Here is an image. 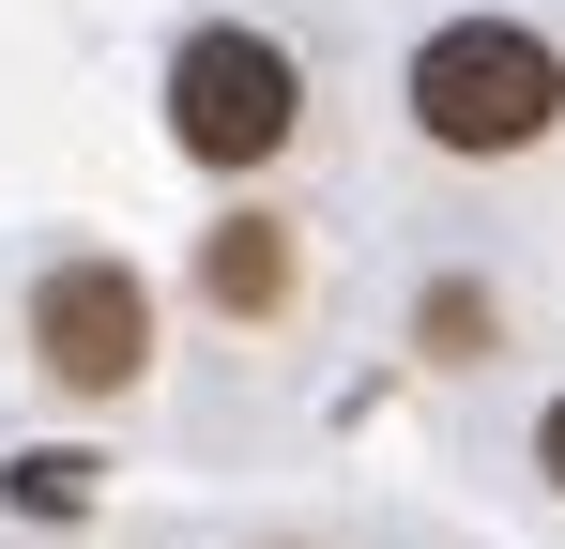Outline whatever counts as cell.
I'll return each instance as SVG.
<instances>
[{"label": "cell", "instance_id": "52a82bcc", "mask_svg": "<svg viewBox=\"0 0 565 549\" xmlns=\"http://www.w3.org/2000/svg\"><path fill=\"white\" fill-rule=\"evenodd\" d=\"M535 473H551V488H565V397H551V412H535Z\"/></svg>", "mask_w": 565, "mask_h": 549}, {"label": "cell", "instance_id": "8992f818", "mask_svg": "<svg viewBox=\"0 0 565 549\" xmlns=\"http://www.w3.org/2000/svg\"><path fill=\"white\" fill-rule=\"evenodd\" d=\"M15 504H31V519H77V504H93V458H15Z\"/></svg>", "mask_w": 565, "mask_h": 549}, {"label": "cell", "instance_id": "5b68a950", "mask_svg": "<svg viewBox=\"0 0 565 549\" xmlns=\"http://www.w3.org/2000/svg\"><path fill=\"white\" fill-rule=\"evenodd\" d=\"M489 336H504V305H489L473 274H444V290L413 305V352H444V366H473V352H489Z\"/></svg>", "mask_w": 565, "mask_h": 549}, {"label": "cell", "instance_id": "277c9868", "mask_svg": "<svg viewBox=\"0 0 565 549\" xmlns=\"http://www.w3.org/2000/svg\"><path fill=\"white\" fill-rule=\"evenodd\" d=\"M199 290H214L230 321H276V305H290V229H276V214H230V229L199 245Z\"/></svg>", "mask_w": 565, "mask_h": 549}, {"label": "cell", "instance_id": "7a4b0ae2", "mask_svg": "<svg viewBox=\"0 0 565 549\" xmlns=\"http://www.w3.org/2000/svg\"><path fill=\"white\" fill-rule=\"evenodd\" d=\"M290 122H306V62H290L276 31L214 15V31L169 46V138H184L199 169H276Z\"/></svg>", "mask_w": 565, "mask_h": 549}, {"label": "cell", "instance_id": "3957f363", "mask_svg": "<svg viewBox=\"0 0 565 549\" xmlns=\"http://www.w3.org/2000/svg\"><path fill=\"white\" fill-rule=\"evenodd\" d=\"M31 366H46L62 397H122V381L153 366V290L122 260H46L31 274Z\"/></svg>", "mask_w": 565, "mask_h": 549}, {"label": "cell", "instance_id": "6da1fadb", "mask_svg": "<svg viewBox=\"0 0 565 549\" xmlns=\"http://www.w3.org/2000/svg\"><path fill=\"white\" fill-rule=\"evenodd\" d=\"M565 122V46L551 31H520V15H444L428 46H413V138L428 153H535Z\"/></svg>", "mask_w": 565, "mask_h": 549}]
</instances>
